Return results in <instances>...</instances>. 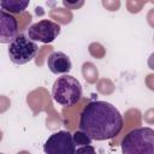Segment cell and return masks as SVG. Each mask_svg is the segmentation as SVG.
I'll return each instance as SVG.
<instances>
[{
    "mask_svg": "<svg viewBox=\"0 0 154 154\" xmlns=\"http://www.w3.org/2000/svg\"><path fill=\"white\" fill-rule=\"evenodd\" d=\"M123 126V116L116 106L106 101H91L79 114V131L91 141L111 140L122 131Z\"/></svg>",
    "mask_w": 154,
    "mask_h": 154,
    "instance_id": "obj_1",
    "label": "cell"
},
{
    "mask_svg": "<svg viewBox=\"0 0 154 154\" xmlns=\"http://www.w3.org/2000/svg\"><path fill=\"white\" fill-rule=\"evenodd\" d=\"M123 154H154V130L149 126L137 128L122 141Z\"/></svg>",
    "mask_w": 154,
    "mask_h": 154,
    "instance_id": "obj_2",
    "label": "cell"
},
{
    "mask_svg": "<svg viewBox=\"0 0 154 154\" xmlns=\"http://www.w3.org/2000/svg\"><path fill=\"white\" fill-rule=\"evenodd\" d=\"M82 85L77 78L70 75L58 77L52 88L54 101L61 106H73L82 97Z\"/></svg>",
    "mask_w": 154,
    "mask_h": 154,
    "instance_id": "obj_3",
    "label": "cell"
},
{
    "mask_svg": "<svg viewBox=\"0 0 154 154\" xmlns=\"http://www.w3.org/2000/svg\"><path fill=\"white\" fill-rule=\"evenodd\" d=\"M38 51L36 42L31 41L28 36L19 34L17 35L8 46L10 60L16 65H24L31 61Z\"/></svg>",
    "mask_w": 154,
    "mask_h": 154,
    "instance_id": "obj_4",
    "label": "cell"
},
{
    "mask_svg": "<svg viewBox=\"0 0 154 154\" xmlns=\"http://www.w3.org/2000/svg\"><path fill=\"white\" fill-rule=\"evenodd\" d=\"M46 154H75L76 144L72 138V134L65 130L52 134L43 144Z\"/></svg>",
    "mask_w": 154,
    "mask_h": 154,
    "instance_id": "obj_5",
    "label": "cell"
},
{
    "mask_svg": "<svg viewBox=\"0 0 154 154\" xmlns=\"http://www.w3.org/2000/svg\"><path fill=\"white\" fill-rule=\"evenodd\" d=\"M60 31L61 28L58 23L49 19H42L29 26L28 37L34 42L38 41L42 43H51L59 36Z\"/></svg>",
    "mask_w": 154,
    "mask_h": 154,
    "instance_id": "obj_6",
    "label": "cell"
},
{
    "mask_svg": "<svg viewBox=\"0 0 154 154\" xmlns=\"http://www.w3.org/2000/svg\"><path fill=\"white\" fill-rule=\"evenodd\" d=\"M18 35V22L8 12L0 8V43H10Z\"/></svg>",
    "mask_w": 154,
    "mask_h": 154,
    "instance_id": "obj_7",
    "label": "cell"
},
{
    "mask_svg": "<svg viewBox=\"0 0 154 154\" xmlns=\"http://www.w3.org/2000/svg\"><path fill=\"white\" fill-rule=\"evenodd\" d=\"M47 65H48V69L51 70V72H53L55 75H60V73L66 75L72 69V63H71L70 58L63 52L51 53L47 59Z\"/></svg>",
    "mask_w": 154,
    "mask_h": 154,
    "instance_id": "obj_8",
    "label": "cell"
},
{
    "mask_svg": "<svg viewBox=\"0 0 154 154\" xmlns=\"http://www.w3.org/2000/svg\"><path fill=\"white\" fill-rule=\"evenodd\" d=\"M29 6L28 0H5L0 1V7L8 13H23Z\"/></svg>",
    "mask_w": 154,
    "mask_h": 154,
    "instance_id": "obj_9",
    "label": "cell"
},
{
    "mask_svg": "<svg viewBox=\"0 0 154 154\" xmlns=\"http://www.w3.org/2000/svg\"><path fill=\"white\" fill-rule=\"evenodd\" d=\"M72 138H73V142L77 146H85V144H90L91 143V140L85 135L83 134L82 131H76L73 135H72Z\"/></svg>",
    "mask_w": 154,
    "mask_h": 154,
    "instance_id": "obj_10",
    "label": "cell"
},
{
    "mask_svg": "<svg viewBox=\"0 0 154 154\" xmlns=\"http://www.w3.org/2000/svg\"><path fill=\"white\" fill-rule=\"evenodd\" d=\"M75 154H96V150L91 144H85V146H81L79 148H77Z\"/></svg>",
    "mask_w": 154,
    "mask_h": 154,
    "instance_id": "obj_11",
    "label": "cell"
},
{
    "mask_svg": "<svg viewBox=\"0 0 154 154\" xmlns=\"http://www.w3.org/2000/svg\"><path fill=\"white\" fill-rule=\"evenodd\" d=\"M0 154H4V153H0Z\"/></svg>",
    "mask_w": 154,
    "mask_h": 154,
    "instance_id": "obj_12",
    "label": "cell"
}]
</instances>
